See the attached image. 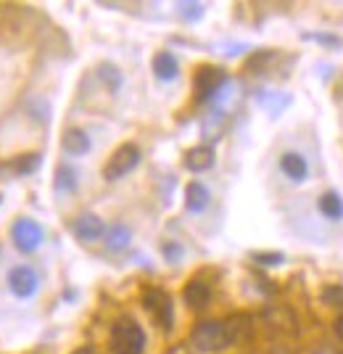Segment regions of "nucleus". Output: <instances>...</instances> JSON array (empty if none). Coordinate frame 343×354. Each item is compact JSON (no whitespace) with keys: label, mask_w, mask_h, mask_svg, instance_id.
Masks as SVG:
<instances>
[{"label":"nucleus","mask_w":343,"mask_h":354,"mask_svg":"<svg viewBox=\"0 0 343 354\" xmlns=\"http://www.w3.org/2000/svg\"><path fill=\"white\" fill-rule=\"evenodd\" d=\"M108 349H111V354H143V349H146L143 328L135 323L133 317H121L119 323L111 328Z\"/></svg>","instance_id":"nucleus-1"},{"label":"nucleus","mask_w":343,"mask_h":354,"mask_svg":"<svg viewBox=\"0 0 343 354\" xmlns=\"http://www.w3.org/2000/svg\"><path fill=\"white\" fill-rule=\"evenodd\" d=\"M190 341L198 352H219L227 344V333H224V323L219 320H204L193 328L190 333Z\"/></svg>","instance_id":"nucleus-2"},{"label":"nucleus","mask_w":343,"mask_h":354,"mask_svg":"<svg viewBox=\"0 0 343 354\" xmlns=\"http://www.w3.org/2000/svg\"><path fill=\"white\" fill-rule=\"evenodd\" d=\"M137 162H140V148L133 146V143H124L114 151V156L104 167V177L106 180H121L124 175L133 172Z\"/></svg>","instance_id":"nucleus-3"},{"label":"nucleus","mask_w":343,"mask_h":354,"mask_svg":"<svg viewBox=\"0 0 343 354\" xmlns=\"http://www.w3.org/2000/svg\"><path fill=\"white\" fill-rule=\"evenodd\" d=\"M143 307L150 312V317L161 325L164 330L172 328V320H175V307H172V296L161 291V288H148L143 294Z\"/></svg>","instance_id":"nucleus-4"},{"label":"nucleus","mask_w":343,"mask_h":354,"mask_svg":"<svg viewBox=\"0 0 343 354\" xmlns=\"http://www.w3.org/2000/svg\"><path fill=\"white\" fill-rule=\"evenodd\" d=\"M11 238H14V246L21 251V254H32V251L40 249V243H43V227L35 220L21 217V220L14 222Z\"/></svg>","instance_id":"nucleus-5"},{"label":"nucleus","mask_w":343,"mask_h":354,"mask_svg":"<svg viewBox=\"0 0 343 354\" xmlns=\"http://www.w3.org/2000/svg\"><path fill=\"white\" fill-rule=\"evenodd\" d=\"M224 85H227V74L219 66H201L195 74V98L198 101H211Z\"/></svg>","instance_id":"nucleus-6"},{"label":"nucleus","mask_w":343,"mask_h":354,"mask_svg":"<svg viewBox=\"0 0 343 354\" xmlns=\"http://www.w3.org/2000/svg\"><path fill=\"white\" fill-rule=\"evenodd\" d=\"M8 288H11V294L16 299H32L40 288V278H37V272L32 267L19 265L8 272Z\"/></svg>","instance_id":"nucleus-7"},{"label":"nucleus","mask_w":343,"mask_h":354,"mask_svg":"<svg viewBox=\"0 0 343 354\" xmlns=\"http://www.w3.org/2000/svg\"><path fill=\"white\" fill-rule=\"evenodd\" d=\"M72 233L77 236V241H82V243H92V241H98V238L106 233L104 227V220L101 217H95V214H79L72 225Z\"/></svg>","instance_id":"nucleus-8"},{"label":"nucleus","mask_w":343,"mask_h":354,"mask_svg":"<svg viewBox=\"0 0 343 354\" xmlns=\"http://www.w3.org/2000/svg\"><path fill=\"white\" fill-rule=\"evenodd\" d=\"M280 169H283V175L291 183H304L306 175H309V164L296 151H285L283 156H280Z\"/></svg>","instance_id":"nucleus-9"},{"label":"nucleus","mask_w":343,"mask_h":354,"mask_svg":"<svg viewBox=\"0 0 343 354\" xmlns=\"http://www.w3.org/2000/svg\"><path fill=\"white\" fill-rule=\"evenodd\" d=\"M40 153H21L19 159H14V162L3 164L0 167V177L3 180H8V177H24L30 175V172H35L37 167H40Z\"/></svg>","instance_id":"nucleus-10"},{"label":"nucleus","mask_w":343,"mask_h":354,"mask_svg":"<svg viewBox=\"0 0 343 354\" xmlns=\"http://www.w3.org/2000/svg\"><path fill=\"white\" fill-rule=\"evenodd\" d=\"M61 146H63V151H66L69 156H85L92 143H90V135L85 133V130L72 127V130H66V133H63Z\"/></svg>","instance_id":"nucleus-11"},{"label":"nucleus","mask_w":343,"mask_h":354,"mask_svg":"<svg viewBox=\"0 0 343 354\" xmlns=\"http://www.w3.org/2000/svg\"><path fill=\"white\" fill-rule=\"evenodd\" d=\"M150 66H153V74H156L161 82H172V80H177V74H179L177 59H175L169 50H161V53H156Z\"/></svg>","instance_id":"nucleus-12"},{"label":"nucleus","mask_w":343,"mask_h":354,"mask_svg":"<svg viewBox=\"0 0 343 354\" xmlns=\"http://www.w3.org/2000/svg\"><path fill=\"white\" fill-rule=\"evenodd\" d=\"M182 296H185V301H188L193 310H204V307H209V301H211V288H209V283L195 278V281H190L185 286Z\"/></svg>","instance_id":"nucleus-13"},{"label":"nucleus","mask_w":343,"mask_h":354,"mask_svg":"<svg viewBox=\"0 0 343 354\" xmlns=\"http://www.w3.org/2000/svg\"><path fill=\"white\" fill-rule=\"evenodd\" d=\"M209 188L204 185V183H198V180H193L188 188H185V207H188V212H193V214H198V212H204V209L209 207Z\"/></svg>","instance_id":"nucleus-14"},{"label":"nucleus","mask_w":343,"mask_h":354,"mask_svg":"<svg viewBox=\"0 0 343 354\" xmlns=\"http://www.w3.org/2000/svg\"><path fill=\"white\" fill-rule=\"evenodd\" d=\"M211 164H214V151L209 146H195L185 153V167L190 172H206Z\"/></svg>","instance_id":"nucleus-15"},{"label":"nucleus","mask_w":343,"mask_h":354,"mask_svg":"<svg viewBox=\"0 0 343 354\" xmlns=\"http://www.w3.org/2000/svg\"><path fill=\"white\" fill-rule=\"evenodd\" d=\"M224 333H227V344H238L251 333V320L248 315H233L224 320Z\"/></svg>","instance_id":"nucleus-16"},{"label":"nucleus","mask_w":343,"mask_h":354,"mask_svg":"<svg viewBox=\"0 0 343 354\" xmlns=\"http://www.w3.org/2000/svg\"><path fill=\"white\" fill-rule=\"evenodd\" d=\"M130 241H133V230L127 227V225H111L108 230H106V249L108 251H124L130 246Z\"/></svg>","instance_id":"nucleus-17"},{"label":"nucleus","mask_w":343,"mask_h":354,"mask_svg":"<svg viewBox=\"0 0 343 354\" xmlns=\"http://www.w3.org/2000/svg\"><path fill=\"white\" fill-rule=\"evenodd\" d=\"M320 212H322L328 220H341L343 217V198L335 191L322 193V198H320Z\"/></svg>","instance_id":"nucleus-18"},{"label":"nucleus","mask_w":343,"mask_h":354,"mask_svg":"<svg viewBox=\"0 0 343 354\" xmlns=\"http://www.w3.org/2000/svg\"><path fill=\"white\" fill-rule=\"evenodd\" d=\"M53 185H56V191L59 193H75L77 191V172L72 169V167L61 164L59 169H56V180H53Z\"/></svg>","instance_id":"nucleus-19"},{"label":"nucleus","mask_w":343,"mask_h":354,"mask_svg":"<svg viewBox=\"0 0 343 354\" xmlns=\"http://www.w3.org/2000/svg\"><path fill=\"white\" fill-rule=\"evenodd\" d=\"M98 77L106 82V88L111 90V93H117L121 88V72L114 66V64H101L98 66Z\"/></svg>","instance_id":"nucleus-20"},{"label":"nucleus","mask_w":343,"mask_h":354,"mask_svg":"<svg viewBox=\"0 0 343 354\" xmlns=\"http://www.w3.org/2000/svg\"><path fill=\"white\" fill-rule=\"evenodd\" d=\"M254 259L264 267H275V265H283L285 262V257L280 254V251H256Z\"/></svg>","instance_id":"nucleus-21"},{"label":"nucleus","mask_w":343,"mask_h":354,"mask_svg":"<svg viewBox=\"0 0 343 354\" xmlns=\"http://www.w3.org/2000/svg\"><path fill=\"white\" fill-rule=\"evenodd\" d=\"M177 8H179V16L188 19V21H195V19L204 16V6L201 3H179Z\"/></svg>","instance_id":"nucleus-22"},{"label":"nucleus","mask_w":343,"mask_h":354,"mask_svg":"<svg viewBox=\"0 0 343 354\" xmlns=\"http://www.w3.org/2000/svg\"><path fill=\"white\" fill-rule=\"evenodd\" d=\"M322 301H325V304H333V307H343V288L328 286V288L322 291Z\"/></svg>","instance_id":"nucleus-23"},{"label":"nucleus","mask_w":343,"mask_h":354,"mask_svg":"<svg viewBox=\"0 0 343 354\" xmlns=\"http://www.w3.org/2000/svg\"><path fill=\"white\" fill-rule=\"evenodd\" d=\"M164 257L166 259H169V262H177L179 257H182V246H179V243H172V241H169V243H164Z\"/></svg>","instance_id":"nucleus-24"},{"label":"nucleus","mask_w":343,"mask_h":354,"mask_svg":"<svg viewBox=\"0 0 343 354\" xmlns=\"http://www.w3.org/2000/svg\"><path fill=\"white\" fill-rule=\"evenodd\" d=\"M306 37H309V35H306ZM309 40H320V43H325V45H341L338 37H328V35H314V37H309Z\"/></svg>","instance_id":"nucleus-25"},{"label":"nucleus","mask_w":343,"mask_h":354,"mask_svg":"<svg viewBox=\"0 0 343 354\" xmlns=\"http://www.w3.org/2000/svg\"><path fill=\"white\" fill-rule=\"evenodd\" d=\"M335 333H338V339L343 341V315H338V320H335Z\"/></svg>","instance_id":"nucleus-26"},{"label":"nucleus","mask_w":343,"mask_h":354,"mask_svg":"<svg viewBox=\"0 0 343 354\" xmlns=\"http://www.w3.org/2000/svg\"><path fill=\"white\" fill-rule=\"evenodd\" d=\"M72 354H95V349H92V346H79V349Z\"/></svg>","instance_id":"nucleus-27"}]
</instances>
